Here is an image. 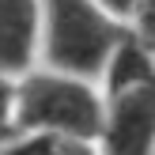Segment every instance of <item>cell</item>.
Returning a JSON list of instances; mask_svg holds the SVG:
<instances>
[{
	"label": "cell",
	"mask_w": 155,
	"mask_h": 155,
	"mask_svg": "<svg viewBox=\"0 0 155 155\" xmlns=\"http://www.w3.org/2000/svg\"><path fill=\"white\" fill-rule=\"evenodd\" d=\"M38 8H42L38 53L45 68L83 83L102 80L106 61L129 34V27L110 19L95 0H38Z\"/></svg>",
	"instance_id": "6da1fadb"
},
{
	"label": "cell",
	"mask_w": 155,
	"mask_h": 155,
	"mask_svg": "<svg viewBox=\"0 0 155 155\" xmlns=\"http://www.w3.org/2000/svg\"><path fill=\"white\" fill-rule=\"evenodd\" d=\"M15 136L53 133L80 144H98L102 133V95L95 83L61 72H27L15 80Z\"/></svg>",
	"instance_id": "7a4b0ae2"
},
{
	"label": "cell",
	"mask_w": 155,
	"mask_h": 155,
	"mask_svg": "<svg viewBox=\"0 0 155 155\" xmlns=\"http://www.w3.org/2000/svg\"><path fill=\"white\" fill-rule=\"evenodd\" d=\"M98 155H155V83L102 98Z\"/></svg>",
	"instance_id": "3957f363"
},
{
	"label": "cell",
	"mask_w": 155,
	"mask_h": 155,
	"mask_svg": "<svg viewBox=\"0 0 155 155\" xmlns=\"http://www.w3.org/2000/svg\"><path fill=\"white\" fill-rule=\"evenodd\" d=\"M42 8L38 0H0V76L23 80L34 72Z\"/></svg>",
	"instance_id": "277c9868"
},
{
	"label": "cell",
	"mask_w": 155,
	"mask_h": 155,
	"mask_svg": "<svg viewBox=\"0 0 155 155\" xmlns=\"http://www.w3.org/2000/svg\"><path fill=\"white\" fill-rule=\"evenodd\" d=\"M148 83H155V49L129 30V34L117 42V49L110 53V61H106L102 91H98V95L114 98V95H121V91L148 87Z\"/></svg>",
	"instance_id": "5b68a950"
},
{
	"label": "cell",
	"mask_w": 155,
	"mask_h": 155,
	"mask_svg": "<svg viewBox=\"0 0 155 155\" xmlns=\"http://www.w3.org/2000/svg\"><path fill=\"white\" fill-rule=\"evenodd\" d=\"M0 155H98V148L68 140V136H53V133H30V136L8 140L0 148Z\"/></svg>",
	"instance_id": "8992f818"
},
{
	"label": "cell",
	"mask_w": 155,
	"mask_h": 155,
	"mask_svg": "<svg viewBox=\"0 0 155 155\" xmlns=\"http://www.w3.org/2000/svg\"><path fill=\"white\" fill-rule=\"evenodd\" d=\"M15 80L0 76V148L8 140H15Z\"/></svg>",
	"instance_id": "52a82bcc"
},
{
	"label": "cell",
	"mask_w": 155,
	"mask_h": 155,
	"mask_svg": "<svg viewBox=\"0 0 155 155\" xmlns=\"http://www.w3.org/2000/svg\"><path fill=\"white\" fill-rule=\"evenodd\" d=\"M129 30H133L140 42H148L151 49H155V0H140L133 23H129Z\"/></svg>",
	"instance_id": "ba28073f"
},
{
	"label": "cell",
	"mask_w": 155,
	"mask_h": 155,
	"mask_svg": "<svg viewBox=\"0 0 155 155\" xmlns=\"http://www.w3.org/2000/svg\"><path fill=\"white\" fill-rule=\"evenodd\" d=\"M98 8H102L110 19H117V23H133V15H136V8H140V0H95Z\"/></svg>",
	"instance_id": "9c48e42d"
}]
</instances>
